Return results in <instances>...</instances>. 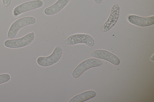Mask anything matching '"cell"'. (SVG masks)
I'll use <instances>...</instances> for the list:
<instances>
[{
    "mask_svg": "<svg viewBox=\"0 0 154 102\" xmlns=\"http://www.w3.org/2000/svg\"><path fill=\"white\" fill-rule=\"evenodd\" d=\"M36 22L35 17L29 16L23 17L16 20L11 26L8 33V39H12L17 34L20 29L25 26L34 24Z\"/></svg>",
    "mask_w": 154,
    "mask_h": 102,
    "instance_id": "1",
    "label": "cell"
},
{
    "mask_svg": "<svg viewBox=\"0 0 154 102\" xmlns=\"http://www.w3.org/2000/svg\"><path fill=\"white\" fill-rule=\"evenodd\" d=\"M35 37V33L32 32L20 38L7 40L4 42V45L6 47L11 48H22L30 44Z\"/></svg>",
    "mask_w": 154,
    "mask_h": 102,
    "instance_id": "2",
    "label": "cell"
},
{
    "mask_svg": "<svg viewBox=\"0 0 154 102\" xmlns=\"http://www.w3.org/2000/svg\"><path fill=\"white\" fill-rule=\"evenodd\" d=\"M62 50L61 46L57 45L52 54L46 57H40L37 60V62L42 67L51 66L57 63L60 59L62 54Z\"/></svg>",
    "mask_w": 154,
    "mask_h": 102,
    "instance_id": "3",
    "label": "cell"
},
{
    "mask_svg": "<svg viewBox=\"0 0 154 102\" xmlns=\"http://www.w3.org/2000/svg\"><path fill=\"white\" fill-rule=\"evenodd\" d=\"M102 64V62L97 58H91L85 60L75 68L72 72V76L74 78H77L87 70L98 66Z\"/></svg>",
    "mask_w": 154,
    "mask_h": 102,
    "instance_id": "4",
    "label": "cell"
},
{
    "mask_svg": "<svg viewBox=\"0 0 154 102\" xmlns=\"http://www.w3.org/2000/svg\"><path fill=\"white\" fill-rule=\"evenodd\" d=\"M66 43L69 45L85 44L89 47L93 46L94 41L93 38L90 35L84 34H77L68 37Z\"/></svg>",
    "mask_w": 154,
    "mask_h": 102,
    "instance_id": "5",
    "label": "cell"
},
{
    "mask_svg": "<svg viewBox=\"0 0 154 102\" xmlns=\"http://www.w3.org/2000/svg\"><path fill=\"white\" fill-rule=\"evenodd\" d=\"M43 2L41 0H34L23 3L14 8L13 14L17 16L26 12L37 9L42 7Z\"/></svg>",
    "mask_w": 154,
    "mask_h": 102,
    "instance_id": "6",
    "label": "cell"
},
{
    "mask_svg": "<svg viewBox=\"0 0 154 102\" xmlns=\"http://www.w3.org/2000/svg\"><path fill=\"white\" fill-rule=\"evenodd\" d=\"M119 7L117 3L112 6L109 17L101 27V31L104 32L110 29L116 22L119 16Z\"/></svg>",
    "mask_w": 154,
    "mask_h": 102,
    "instance_id": "7",
    "label": "cell"
},
{
    "mask_svg": "<svg viewBox=\"0 0 154 102\" xmlns=\"http://www.w3.org/2000/svg\"><path fill=\"white\" fill-rule=\"evenodd\" d=\"M91 56L96 58L104 60L115 65H119L120 62L119 59L116 56L105 50H95L91 53Z\"/></svg>",
    "mask_w": 154,
    "mask_h": 102,
    "instance_id": "8",
    "label": "cell"
},
{
    "mask_svg": "<svg viewBox=\"0 0 154 102\" xmlns=\"http://www.w3.org/2000/svg\"><path fill=\"white\" fill-rule=\"evenodd\" d=\"M128 19L130 23L140 27L148 26L154 24V16L144 17L130 15L128 16Z\"/></svg>",
    "mask_w": 154,
    "mask_h": 102,
    "instance_id": "9",
    "label": "cell"
},
{
    "mask_svg": "<svg viewBox=\"0 0 154 102\" xmlns=\"http://www.w3.org/2000/svg\"><path fill=\"white\" fill-rule=\"evenodd\" d=\"M70 0H58L54 4L44 10L45 14L47 16H51L57 13L67 5Z\"/></svg>",
    "mask_w": 154,
    "mask_h": 102,
    "instance_id": "10",
    "label": "cell"
},
{
    "mask_svg": "<svg viewBox=\"0 0 154 102\" xmlns=\"http://www.w3.org/2000/svg\"><path fill=\"white\" fill-rule=\"evenodd\" d=\"M96 95L94 90H88L77 95L72 98L69 102H83L94 97Z\"/></svg>",
    "mask_w": 154,
    "mask_h": 102,
    "instance_id": "11",
    "label": "cell"
},
{
    "mask_svg": "<svg viewBox=\"0 0 154 102\" xmlns=\"http://www.w3.org/2000/svg\"><path fill=\"white\" fill-rule=\"evenodd\" d=\"M11 79L10 75L8 74H0V84L6 83L10 80Z\"/></svg>",
    "mask_w": 154,
    "mask_h": 102,
    "instance_id": "12",
    "label": "cell"
},
{
    "mask_svg": "<svg viewBox=\"0 0 154 102\" xmlns=\"http://www.w3.org/2000/svg\"><path fill=\"white\" fill-rule=\"evenodd\" d=\"M3 5L6 7L8 6L10 4L11 0H2Z\"/></svg>",
    "mask_w": 154,
    "mask_h": 102,
    "instance_id": "13",
    "label": "cell"
},
{
    "mask_svg": "<svg viewBox=\"0 0 154 102\" xmlns=\"http://www.w3.org/2000/svg\"><path fill=\"white\" fill-rule=\"evenodd\" d=\"M94 1L95 3L99 4L101 2L102 0H94Z\"/></svg>",
    "mask_w": 154,
    "mask_h": 102,
    "instance_id": "14",
    "label": "cell"
}]
</instances>
